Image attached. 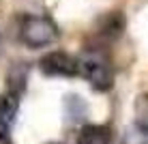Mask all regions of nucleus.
<instances>
[{
    "label": "nucleus",
    "mask_w": 148,
    "mask_h": 144,
    "mask_svg": "<svg viewBox=\"0 0 148 144\" xmlns=\"http://www.w3.org/2000/svg\"><path fill=\"white\" fill-rule=\"evenodd\" d=\"M39 69L47 78H73L77 75V58L67 52H49L41 58Z\"/></svg>",
    "instance_id": "obj_3"
},
{
    "label": "nucleus",
    "mask_w": 148,
    "mask_h": 144,
    "mask_svg": "<svg viewBox=\"0 0 148 144\" xmlns=\"http://www.w3.org/2000/svg\"><path fill=\"white\" fill-rule=\"evenodd\" d=\"M54 144H56V142H54Z\"/></svg>",
    "instance_id": "obj_7"
},
{
    "label": "nucleus",
    "mask_w": 148,
    "mask_h": 144,
    "mask_svg": "<svg viewBox=\"0 0 148 144\" xmlns=\"http://www.w3.org/2000/svg\"><path fill=\"white\" fill-rule=\"evenodd\" d=\"M135 127L140 133H148V92L135 99Z\"/></svg>",
    "instance_id": "obj_6"
},
{
    "label": "nucleus",
    "mask_w": 148,
    "mask_h": 144,
    "mask_svg": "<svg viewBox=\"0 0 148 144\" xmlns=\"http://www.w3.org/2000/svg\"><path fill=\"white\" fill-rule=\"evenodd\" d=\"M112 131L105 125H84L77 136V144H110Z\"/></svg>",
    "instance_id": "obj_5"
},
{
    "label": "nucleus",
    "mask_w": 148,
    "mask_h": 144,
    "mask_svg": "<svg viewBox=\"0 0 148 144\" xmlns=\"http://www.w3.org/2000/svg\"><path fill=\"white\" fill-rule=\"evenodd\" d=\"M77 73L92 86L95 90L105 92L114 84V67L101 50H86L77 58Z\"/></svg>",
    "instance_id": "obj_1"
},
{
    "label": "nucleus",
    "mask_w": 148,
    "mask_h": 144,
    "mask_svg": "<svg viewBox=\"0 0 148 144\" xmlns=\"http://www.w3.org/2000/svg\"><path fill=\"white\" fill-rule=\"evenodd\" d=\"M17 97L2 95L0 97V144H11L13 121L17 116Z\"/></svg>",
    "instance_id": "obj_4"
},
{
    "label": "nucleus",
    "mask_w": 148,
    "mask_h": 144,
    "mask_svg": "<svg viewBox=\"0 0 148 144\" xmlns=\"http://www.w3.org/2000/svg\"><path fill=\"white\" fill-rule=\"evenodd\" d=\"M58 37V28L49 17L43 15H24L19 22V39L24 45L37 50L45 48Z\"/></svg>",
    "instance_id": "obj_2"
}]
</instances>
